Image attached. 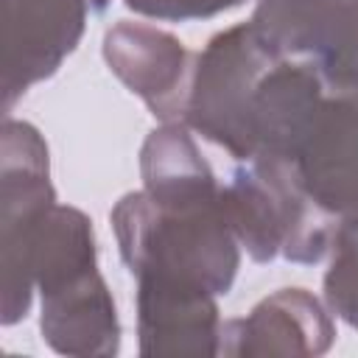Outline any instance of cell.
<instances>
[{"label": "cell", "mask_w": 358, "mask_h": 358, "mask_svg": "<svg viewBox=\"0 0 358 358\" xmlns=\"http://www.w3.org/2000/svg\"><path fill=\"white\" fill-rule=\"evenodd\" d=\"M6 327L28 316L39 294V330L59 355L109 358L120 350V322L112 291L98 271L92 221L67 204H53L28 229L0 241Z\"/></svg>", "instance_id": "1"}, {"label": "cell", "mask_w": 358, "mask_h": 358, "mask_svg": "<svg viewBox=\"0 0 358 358\" xmlns=\"http://www.w3.org/2000/svg\"><path fill=\"white\" fill-rule=\"evenodd\" d=\"M120 260L134 280H165L229 294L241 268V243L221 196L165 204L145 190L126 193L109 213Z\"/></svg>", "instance_id": "2"}, {"label": "cell", "mask_w": 358, "mask_h": 358, "mask_svg": "<svg viewBox=\"0 0 358 358\" xmlns=\"http://www.w3.org/2000/svg\"><path fill=\"white\" fill-rule=\"evenodd\" d=\"M227 221L255 263L285 257L319 263L333 243L338 218L322 210L282 159H249L221 185Z\"/></svg>", "instance_id": "3"}, {"label": "cell", "mask_w": 358, "mask_h": 358, "mask_svg": "<svg viewBox=\"0 0 358 358\" xmlns=\"http://www.w3.org/2000/svg\"><path fill=\"white\" fill-rule=\"evenodd\" d=\"M268 62L271 50L260 42L249 20L215 34L196 53L185 126L246 162L249 109Z\"/></svg>", "instance_id": "4"}, {"label": "cell", "mask_w": 358, "mask_h": 358, "mask_svg": "<svg viewBox=\"0 0 358 358\" xmlns=\"http://www.w3.org/2000/svg\"><path fill=\"white\" fill-rule=\"evenodd\" d=\"M249 25L268 50L308 62L327 92L358 98V0H260Z\"/></svg>", "instance_id": "5"}, {"label": "cell", "mask_w": 358, "mask_h": 358, "mask_svg": "<svg viewBox=\"0 0 358 358\" xmlns=\"http://www.w3.org/2000/svg\"><path fill=\"white\" fill-rule=\"evenodd\" d=\"M106 0H3V109L50 78Z\"/></svg>", "instance_id": "6"}, {"label": "cell", "mask_w": 358, "mask_h": 358, "mask_svg": "<svg viewBox=\"0 0 358 358\" xmlns=\"http://www.w3.org/2000/svg\"><path fill=\"white\" fill-rule=\"evenodd\" d=\"M271 159V157H266ZM310 199L338 221L358 210V98L327 92L282 157Z\"/></svg>", "instance_id": "7"}, {"label": "cell", "mask_w": 358, "mask_h": 358, "mask_svg": "<svg viewBox=\"0 0 358 358\" xmlns=\"http://www.w3.org/2000/svg\"><path fill=\"white\" fill-rule=\"evenodd\" d=\"M103 62L162 123H185L196 56L168 31L120 20L103 34Z\"/></svg>", "instance_id": "8"}, {"label": "cell", "mask_w": 358, "mask_h": 358, "mask_svg": "<svg viewBox=\"0 0 358 358\" xmlns=\"http://www.w3.org/2000/svg\"><path fill=\"white\" fill-rule=\"evenodd\" d=\"M336 341L327 308L305 288H280L221 324V355H324Z\"/></svg>", "instance_id": "9"}, {"label": "cell", "mask_w": 358, "mask_h": 358, "mask_svg": "<svg viewBox=\"0 0 358 358\" xmlns=\"http://www.w3.org/2000/svg\"><path fill=\"white\" fill-rule=\"evenodd\" d=\"M137 341L143 358L159 355H221L218 296L199 285L134 280Z\"/></svg>", "instance_id": "10"}, {"label": "cell", "mask_w": 358, "mask_h": 358, "mask_svg": "<svg viewBox=\"0 0 358 358\" xmlns=\"http://www.w3.org/2000/svg\"><path fill=\"white\" fill-rule=\"evenodd\" d=\"M143 190L154 201L182 204L221 196V185L185 123H162L140 148Z\"/></svg>", "instance_id": "11"}, {"label": "cell", "mask_w": 358, "mask_h": 358, "mask_svg": "<svg viewBox=\"0 0 358 358\" xmlns=\"http://www.w3.org/2000/svg\"><path fill=\"white\" fill-rule=\"evenodd\" d=\"M322 285L330 313L358 330V213L338 221Z\"/></svg>", "instance_id": "12"}, {"label": "cell", "mask_w": 358, "mask_h": 358, "mask_svg": "<svg viewBox=\"0 0 358 358\" xmlns=\"http://www.w3.org/2000/svg\"><path fill=\"white\" fill-rule=\"evenodd\" d=\"M246 0H123V6L134 14L162 20V22H193L210 20L224 11L243 6Z\"/></svg>", "instance_id": "13"}]
</instances>
